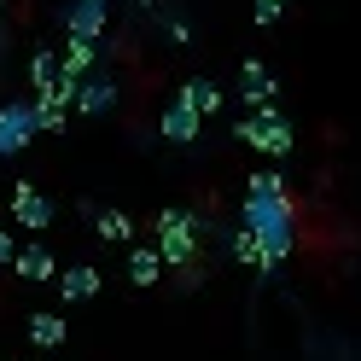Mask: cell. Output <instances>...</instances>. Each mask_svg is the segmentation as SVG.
Segmentation results:
<instances>
[{"label":"cell","instance_id":"1","mask_svg":"<svg viewBox=\"0 0 361 361\" xmlns=\"http://www.w3.org/2000/svg\"><path fill=\"white\" fill-rule=\"evenodd\" d=\"M245 228L257 233L262 257H268V274L298 251V210H291V198H245Z\"/></svg>","mask_w":361,"mask_h":361},{"label":"cell","instance_id":"2","mask_svg":"<svg viewBox=\"0 0 361 361\" xmlns=\"http://www.w3.org/2000/svg\"><path fill=\"white\" fill-rule=\"evenodd\" d=\"M157 257H164V268L198 262V221L187 210H157Z\"/></svg>","mask_w":361,"mask_h":361},{"label":"cell","instance_id":"3","mask_svg":"<svg viewBox=\"0 0 361 361\" xmlns=\"http://www.w3.org/2000/svg\"><path fill=\"white\" fill-rule=\"evenodd\" d=\"M233 134H239L245 146L268 152V157H286V152H291V140H298V134H291V123L280 117L274 105H257V117H245V123H239Z\"/></svg>","mask_w":361,"mask_h":361},{"label":"cell","instance_id":"4","mask_svg":"<svg viewBox=\"0 0 361 361\" xmlns=\"http://www.w3.org/2000/svg\"><path fill=\"white\" fill-rule=\"evenodd\" d=\"M35 99H6L0 105V157H12V152H24L35 140Z\"/></svg>","mask_w":361,"mask_h":361},{"label":"cell","instance_id":"5","mask_svg":"<svg viewBox=\"0 0 361 361\" xmlns=\"http://www.w3.org/2000/svg\"><path fill=\"white\" fill-rule=\"evenodd\" d=\"M71 105L82 111V117H105V111L117 105V76H105V71L94 76V71H87V76L76 82V99H71Z\"/></svg>","mask_w":361,"mask_h":361},{"label":"cell","instance_id":"6","mask_svg":"<svg viewBox=\"0 0 361 361\" xmlns=\"http://www.w3.org/2000/svg\"><path fill=\"white\" fill-rule=\"evenodd\" d=\"M12 221H18V228H30V233L53 228V198H41L30 180H18V192H12Z\"/></svg>","mask_w":361,"mask_h":361},{"label":"cell","instance_id":"7","mask_svg":"<svg viewBox=\"0 0 361 361\" xmlns=\"http://www.w3.org/2000/svg\"><path fill=\"white\" fill-rule=\"evenodd\" d=\"M105 18H111V0H71V6H64V35H87V41H99Z\"/></svg>","mask_w":361,"mask_h":361},{"label":"cell","instance_id":"8","mask_svg":"<svg viewBox=\"0 0 361 361\" xmlns=\"http://www.w3.org/2000/svg\"><path fill=\"white\" fill-rule=\"evenodd\" d=\"M12 274L18 280H30V286H47V280H59V268H53V251L47 245H18V257H12Z\"/></svg>","mask_w":361,"mask_h":361},{"label":"cell","instance_id":"9","mask_svg":"<svg viewBox=\"0 0 361 361\" xmlns=\"http://www.w3.org/2000/svg\"><path fill=\"white\" fill-rule=\"evenodd\" d=\"M198 128H204V117H198V111H187V105H164V117H157V134H164L169 146H192L198 140Z\"/></svg>","mask_w":361,"mask_h":361},{"label":"cell","instance_id":"10","mask_svg":"<svg viewBox=\"0 0 361 361\" xmlns=\"http://www.w3.org/2000/svg\"><path fill=\"white\" fill-rule=\"evenodd\" d=\"M274 71H268V64H257V59H245L239 64V99L245 105H268V99H274Z\"/></svg>","mask_w":361,"mask_h":361},{"label":"cell","instance_id":"11","mask_svg":"<svg viewBox=\"0 0 361 361\" xmlns=\"http://www.w3.org/2000/svg\"><path fill=\"white\" fill-rule=\"evenodd\" d=\"M59 298H64V303H87V298H99V268H87V262L64 268V274H59Z\"/></svg>","mask_w":361,"mask_h":361},{"label":"cell","instance_id":"12","mask_svg":"<svg viewBox=\"0 0 361 361\" xmlns=\"http://www.w3.org/2000/svg\"><path fill=\"white\" fill-rule=\"evenodd\" d=\"M64 332H71V321H59L53 309H41V314H30V344H35L41 355H53V350L64 344Z\"/></svg>","mask_w":361,"mask_h":361},{"label":"cell","instance_id":"13","mask_svg":"<svg viewBox=\"0 0 361 361\" xmlns=\"http://www.w3.org/2000/svg\"><path fill=\"white\" fill-rule=\"evenodd\" d=\"M180 105L198 111V117H210V111H221V87L210 76H187V82H180Z\"/></svg>","mask_w":361,"mask_h":361},{"label":"cell","instance_id":"14","mask_svg":"<svg viewBox=\"0 0 361 361\" xmlns=\"http://www.w3.org/2000/svg\"><path fill=\"white\" fill-rule=\"evenodd\" d=\"M128 280L140 286V291L164 280V257H157V245H140V251H128Z\"/></svg>","mask_w":361,"mask_h":361},{"label":"cell","instance_id":"15","mask_svg":"<svg viewBox=\"0 0 361 361\" xmlns=\"http://www.w3.org/2000/svg\"><path fill=\"white\" fill-rule=\"evenodd\" d=\"M59 59H64V71H71V76L82 82L87 71H94V59H99V41H87V35H71V41H64V53H59Z\"/></svg>","mask_w":361,"mask_h":361},{"label":"cell","instance_id":"16","mask_svg":"<svg viewBox=\"0 0 361 361\" xmlns=\"http://www.w3.org/2000/svg\"><path fill=\"white\" fill-rule=\"evenodd\" d=\"M228 251L245 262V268H257V274H268V257H262V245H257V233L251 228H239L233 239H228Z\"/></svg>","mask_w":361,"mask_h":361},{"label":"cell","instance_id":"17","mask_svg":"<svg viewBox=\"0 0 361 361\" xmlns=\"http://www.w3.org/2000/svg\"><path fill=\"white\" fill-rule=\"evenodd\" d=\"M245 198H286V175L280 169H257L245 180Z\"/></svg>","mask_w":361,"mask_h":361},{"label":"cell","instance_id":"18","mask_svg":"<svg viewBox=\"0 0 361 361\" xmlns=\"http://www.w3.org/2000/svg\"><path fill=\"white\" fill-rule=\"evenodd\" d=\"M64 117H71V105H64V99H35V128L41 134H59Z\"/></svg>","mask_w":361,"mask_h":361},{"label":"cell","instance_id":"19","mask_svg":"<svg viewBox=\"0 0 361 361\" xmlns=\"http://www.w3.org/2000/svg\"><path fill=\"white\" fill-rule=\"evenodd\" d=\"M94 233H99V239H111V245H123V239L134 233V221H128L123 210H99V221H94Z\"/></svg>","mask_w":361,"mask_h":361},{"label":"cell","instance_id":"20","mask_svg":"<svg viewBox=\"0 0 361 361\" xmlns=\"http://www.w3.org/2000/svg\"><path fill=\"white\" fill-rule=\"evenodd\" d=\"M280 12H286V0H257V6H251V18H257L262 30H268V24H280Z\"/></svg>","mask_w":361,"mask_h":361},{"label":"cell","instance_id":"21","mask_svg":"<svg viewBox=\"0 0 361 361\" xmlns=\"http://www.w3.org/2000/svg\"><path fill=\"white\" fill-rule=\"evenodd\" d=\"M12 257H18V245H12V228H0V268H12Z\"/></svg>","mask_w":361,"mask_h":361},{"label":"cell","instance_id":"22","mask_svg":"<svg viewBox=\"0 0 361 361\" xmlns=\"http://www.w3.org/2000/svg\"><path fill=\"white\" fill-rule=\"evenodd\" d=\"M41 361H64V355H59V350H53V355H41Z\"/></svg>","mask_w":361,"mask_h":361}]
</instances>
